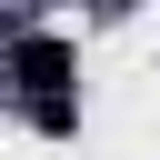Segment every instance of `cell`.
<instances>
[{"mask_svg":"<svg viewBox=\"0 0 160 160\" xmlns=\"http://www.w3.org/2000/svg\"><path fill=\"white\" fill-rule=\"evenodd\" d=\"M90 10H100V20H120V10H140V0H90Z\"/></svg>","mask_w":160,"mask_h":160,"instance_id":"obj_3","label":"cell"},{"mask_svg":"<svg viewBox=\"0 0 160 160\" xmlns=\"http://www.w3.org/2000/svg\"><path fill=\"white\" fill-rule=\"evenodd\" d=\"M0 70H10V90H20V100H40V90H70V80H80V50H70V40H50V30H20Z\"/></svg>","mask_w":160,"mask_h":160,"instance_id":"obj_1","label":"cell"},{"mask_svg":"<svg viewBox=\"0 0 160 160\" xmlns=\"http://www.w3.org/2000/svg\"><path fill=\"white\" fill-rule=\"evenodd\" d=\"M30 130H40V140H70V130H80V100H70V90H40V100H30Z\"/></svg>","mask_w":160,"mask_h":160,"instance_id":"obj_2","label":"cell"}]
</instances>
